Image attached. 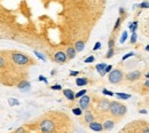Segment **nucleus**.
Masks as SVG:
<instances>
[{
  "label": "nucleus",
  "instance_id": "f257e3e1",
  "mask_svg": "<svg viewBox=\"0 0 149 133\" xmlns=\"http://www.w3.org/2000/svg\"><path fill=\"white\" fill-rule=\"evenodd\" d=\"M126 112H127V107L124 103H120L118 101H110L109 114L113 118L118 121L126 115Z\"/></svg>",
  "mask_w": 149,
  "mask_h": 133
},
{
  "label": "nucleus",
  "instance_id": "f03ea898",
  "mask_svg": "<svg viewBox=\"0 0 149 133\" xmlns=\"http://www.w3.org/2000/svg\"><path fill=\"white\" fill-rule=\"evenodd\" d=\"M122 132H142L148 133L149 132V123L147 121H134L127 124L126 128L122 129Z\"/></svg>",
  "mask_w": 149,
  "mask_h": 133
},
{
  "label": "nucleus",
  "instance_id": "7ed1b4c3",
  "mask_svg": "<svg viewBox=\"0 0 149 133\" xmlns=\"http://www.w3.org/2000/svg\"><path fill=\"white\" fill-rule=\"evenodd\" d=\"M12 61L19 66H28L31 63V59H30L28 55L23 54V53H19V52H13L12 55Z\"/></svg>",
  "mask_w": 149,
  "mask_h": 133
},
{
  "label": "nucleus",
  "instance_id": "20e7f679",
  "mask_svg": "<svg viewBox=\"0 0 149 133\" xmlns=\"http://www.w3.org/2000/svg\"><path fill=\"white\" fill-rule=\"evenodd\" d=\"M38 130L41 131V132H54L56 130L55 129V123L51 118L45 117L38 124Z\"/></svg>",
  "mask_w": 149,
  "mask_h": 133
},
{
  "label": "nucleus",
  "instance_id": "39448f33",
  "mask_svg": "<svg viewBox=\"0 0 149 133\" xmlns=\"http://www.w3.org/2000/svg\"><path fill=\"white\" fill-rule=\"evenodd\" d=\"M108 80L109 83L111 84H120L123 80H124V73L122 71V69H113L110 72H109V76H108Z\"/></svg>",
  "mask_w": 149,
  "mask_h": 133
},
{
  "label": "nucleus",
  "instance_id": "423d86ee",
  "mask_svg": "<svg viewBox=\"0 0 149 133\" xmlns=\"http://www.w3.org/2000/svg\"><path fill=\"white\" fill-rule=\"evenodd\" d=\"M141 76H142L141 71H139V70H132V71L127 72V73L124 76V79H125L126 82L134 83V82H138V80L141 78Z\"/></svg>",
  "mask_w": 149,
  "mask_h": 133
},
{
  "label": "nucleus",
  "instance_id": "0eeeda50",
  "mask_svg": "<svg viewBox=\"0 0 149 133\" xmlns=\"http://www.w3.org/2000/svg\"><path fill=\"white\" fill-rule=\"evenodd\" d=\"M109 106H110V101L108 99H100L96 103V110L101 114H106L107 111H109Z\"/></svg>",
  "mask_w": 149,
  "mask_h": 133
},
{
  "label": "nucleus",
  "instance_id": "6e6552de",
  "mask_svg": "<svg viewBox=\"0 0 149 133\" xmlns=\"http://www.w3.org/2000/svg\"><path fill=\"white\" fill-rule=\"evenodd\" d=\"M78 106H79L84 111L89 109V107H91V97L87 95V94H85V95H83L82 98H79Z\"/></svg>",
  "mask_w": 149,
  "mask_h": 133
},
{
  "label": "nucleus",
  "instance_id": "1a4fd4ad",
  "mask_svg": "<svg viewBox=\"0 0 149 133\" xmlns=\"http://www.w3.org/2000/svg\"><path fill=\"white\" fill-rule=\"evenodd\" d=\"M54 61L59 64H64L67 61H68V56L65 54V52H62V51H58L55 54H54Z\"/></svg>",
  "mask_w": 149,
  "mask_h": 133
},
{
  "label": "nucleus",
  "instance_id": "9d476101",
  "mask_svg": "<svg viewBox=\"0 0 149 133\" xmlns=\"http://www.w3.org/2000/svg\"><path fill=\"white\" fill-rule=\"evenodd\" d=\"M93 121H95V115H94V112H93L91 109L85 110V112L83 114V122L89 125V123L93 122Z\"/></svg>",
  "mask_w": 149,
  "mask_h": 133
},
{
  "label": "nucleus",
  "instance_id": "9b49d317",
  "mask_svg": "<svg viewBox=\"0 0 149 133\" xmlns=\"http://www.w3.org/2000/svg\"><path fill=\"white\" fill-rule=\"evenodd\" d=\"M89 129L92 131H95V132H101V131H103V124L101 122L93 121L89 124Z\"/></svg>",
  "mask_w": 149,
  "mask_h": 133
},
{
  "label": "nucleus",
  "instance_id": "f8f14e48",
  "mask_svg": "<svg viewBox=\"0 0 149 133\" xmlns=\"http://www.w3.org/2000/svg\"><path fill=\"white\" fill-rule=\"evenodd\" d=\"M102 124H103V131H110V130L114 129V126L116 124V121H115V118L114 119L107 118V119H104V122Z\"/></svg>",
  "mask_w": 149,
  "mask_h": 133
},
{
  "label": "nucleus",
  "instance_id": "ddd939ff",
  "mask_svg": "<svg viewBox=\"0 0 149 133\" xmlns=\"http://www.w3.org/2000/svg\"><path fill=\"white\" fill-rule=\"evenodd\" d=\"M17 88L20 91H22V92H27V91H29L30 88H31V84H30V82H28V80H22L21 83H19Z\"/></svg>",
  "mask_w": 149,
  "mask_h": 133
},
{
  "label": "nucleus",
  "instance_id": "4468645a",
  "mask_svg": "<svg viewBox=\"0 0 149 133\" xmlns=\"http://www.w3.org/2000/svg\"><path fill=\"white\" fill-rule=\"evenodd\" d=\"M76 53H77V51H76L75 47H71V46H70V47H68V48L65 49V54H67V56H68V60L75 59Z\"/></svg>",
  "mask_w": 149,
  "mask_h": 133
},
{
  "label": "nucleus",
  "instance_id": "2eb2a0df",
  "mask_svg": "<svg viewBox=\"0 0 149 133\" xmlns=\"http://www.w3.org/2000/svg\"><path fill=\"white\" fill-rule=\"evenodd\" d=\"M75 94H76V93H73V91H72V90H69V88L63 90V95L65 97V99H68L69 101H73V100L76 99Z\"/></svg>",
  "mask_w": 149,
  "mask_h": 133
},
{
  "label": "nucleus",
  "instance_id": "dca6fc26",
  "mask_svg": "<svg viewBox=\"0 0 149 133\" xmlns=\"http://www.w3.org/2000/svg\"><path fill=\"white\" fill-rule=\"evenodd\" d=\"M89 84V79L86 77H78L76 78V85L82 87V86H86Z\"/></svg>",
  "mask_w": 149,
  "mask_h": 133
},
{
  "label": "nucleus",
  "instance_id": "f3484780",
  "mask_svg": "<svg viewBox=\"0 0 149 133\" xmlns=\"http://www.w3.org/2000/svg\"><path fill=\"white\" fill-rule=\"evenodd\" d=\"M75 48H76L77 52H83L84 48H85V41H84V40H78V41H76Z\"/></svg>",
  "mask_w": 149,
  "mask_h": 133
},
{
  "label": "nucleus",
  "instance_id": "a211bd4d",
  "mask_svg": "<svg viewBox=\"0 0 149 133\" xmlns=\"http://www.w3.org/2000/svg\"><path fill=\"white\" fill-rule=\"evenodd\" d=\"M106 66H107V64H106V63H99V64H96V66H95L96 71H98V72L100 73V76H102V77L106 75V72H104Z\"/></svg>",
  "mask_w": 149,
  "mask_h": 133
},
{
  "label": "nucleus",
  "instance_id": "6ab92c4d",
  "mask_svg": "<svg viewBox=\"0 0 149 133\" xmlns=\"http://www.w3.org/2000/svg\"><path fill=\"white\" fill-rule=\"evenodd\" d=\"M115 95L118 98L119 100H128L131 99V94H128V93H115Z\"/></svg>",
  "mask_w": 149,
  "mask_h": 133
},
{
  "label": "nucleus",
  "instance_id": "aec40b11",
  "mask_svg": "<svg viewBox=\"0 0 149 133\" xmlns=\"http://www.w3.org/2000/svg\"><path fill=\"white\" fill-rule=\"evenodd\" d=\"M71 111H72V114H73V115H76V116H83V114H84V112H83L84 110H83L79 106H78V107H76V108H72V109H71Z\"/></svg>",
  "mask_w": 149,
  "mask_h": 133
},
{
  "label": "nucleus",
  "instance_id": "412c9836",
  "mask_svg": "<svg viewBox=\"0 0 149 133\" xmlns=\"http://www.w3.org/2000/svg\"><path fill=\"white\" fill-rule=\"evenodd\" d=\"M137 29H138V22L134 21V22H131L128 24V30L131 32H137Z\"/></svg>",
  "mask_w": 149,
  "mask_h": 133
},
{
  "label": "nucleus",
  "instance_id": "4be33fe9",
  "mask_svg": "<svg viewBox=\"0 0 149 133\" xmlns=\"http://www.w3.org/2000/svg\"><path fill=\"white\" fill-rule=\"evenodd\" d=\"M122 21H123V17L122 16H119L118 19L116 20V23H115V25H114V30H113V32L116 33V31L119 29V27H120V24H122Z\"/></svg>",
  "mask_w": 149,
  "mask_h": 133
},
{
  "label": "nucleus",
  "instance_id": "5701e85b",
  "mask_svg": "<svg viewBox=\"0 0 149 133\" xmlns=\"http://www.w3.org/2000/svg\"><path fill=\"white\" fill-rule=\"evenodd\" d=\"M127 38H128V32H127V31H123L120 38H119V43H120V44H124V43L127 40Z\"/></svg>",
  "mask_w": 149,
  "mask_h": 133
},
{
  "label": "nucleus",
  "instance_id": "b1692460",
  "mask_svg": "<svg viewBox=\"0 0 149 133\" xmlns=\"http://www.w3.org/2000/svg\"><path fill=\"white\" fill-rule=\"evenodd\" d=\"M8 103H9V106H12V107H14V106H20V101L17 99H14V98H9V99H8Z\"/></svg>",
  "mask_w": 149,
  "mask_h": 133
},
{
  "label": "nucleus",
  "instance_id": "393cba45",
  "mask_svg": "<svg viewBox=\"0 0 149 133\" xmlns=\"http://www.w3.org/2000/svg\"><path fill=\"white\" fill-rule=\"evenodd\" d=\"M115 45H116V41H115V37H110L109 41H108V47L109 48H115Z\"/></svg>",
  "mask_w": 149,
  "mask_h": 133
},
{
  "label": "nucleus",
  "instance_id": "a878e982",
  "mask_svg": "<svg viewBox=\"0 0 149 133\" xmlns=\"http://www.w3.org/2000/svg\"><path fill=\"white\" fill-rule=\"evenodd\" d=\"M114 55H115V48H109L106 54V59H111Z\"/></svg>",
  "mask_w": 149,
  "mask_h": 133
},
{
  "label": "nucleus",
  "instance_id": "bb28decb",
  "mask_svg": "<svg viewBox=\"0 0 149 133\" xmlns=\"http://www.w3.org/2000/svg\"><path fill=\"white\" fill-rule=\"evenodd\" d=\"M137 40H138V34H137V32H132V34H131V38H130V44H135L137 43Z\"/></svg>",
  "mask_w": 149,
  "mask_h": 133
},
{
  "label": "nucleus",
  "instance_id": "cd10ccee",
  "mask_svg": "<svg viewBox=\"0 0 149 133\" xmlns=\"http://www.w3.org/2000/svg\"><path fill=\"white\" fill-rule=\"evenodd\" d=\"M139 8L140 9H149V1H142L141 3H139Z\"/></svg>",
  "mask_w": 149,
  "mask_h": 133
},
{
  "label": "nucleus",
  "instance_id": "c85d7f7f",
  "mask_svg": "<svg viewBox=\"0 0 149 133\" xmlns=\"http://www.w3.org/2000/svg\"><path fill=\"white\" fill-rule=\"evenodd\" d=\"M85 94H87V91H86V90H80L79 92H77V93L75 94V97H76V99H79V98H82V97L85 95Z\"/></svg>",
  "mask_w": 149,
  "mask_h": 133
},
{
  "label": "nucleus",
  "instance_id": "c756f323",
  "mask_svg": "<svg viewBox=\"0 0 149 133\" xmlns=\"http://www.w3.org/2000/svg\"><path fill=\"white\" fill-rule=\"evenodd\" d=\"M33 53H34V55H36L38 59H40V60H43V61H46V58H45V55H44V54L39 53L38 51H33Z\"/></svg>",
  "mask_w": 149,
  "mask_h": 133
},
{
  "label": "nucleus",
  "instance_id": "7c9ffc66",
  "mask_svg": "<svg viewBox=\"0 0 149 133\" xmlns=\"http://www.w3.org/2000/svg\"><path fill=\"white\" fill-rule=\"evenodd\" d=\"M102 94H103V95H108V97H114V95H115L114 92L108 91L107 88H103V90H102Z\"/></svg>",
  "mask_w": 149,
  "mask_h": 133
},
{
  "label": "nucleus",
  "instance_id": "2f4dec72",
  "mask_svg": "<svg viewBox=\"0 0 149 133\" xmlns=\"http://www.w3.org/2000/svg\"><path fill=\"white\" fill-rule=\"evenodd\" d=\"M134 55H135L134 52H130V53L125 54V55L122 58V61H125V60H127V59H130V58H132V56H134Z\"/></svg>",
  "mask_w": 149,
  "mask_h": 133
},
{
  "label": "nucleus",
  "instance_id": "473e14b6",
  "mask_svg": "<svg viewBox=\"0 0 149 133\" xmlns=\"http://www.w3.org/2000/svg\"><path fill=\"white\" fill-rule=\"evenodd\" d=\"M94 60H95V58H94L93 55H91V56L86 58V59L84 60V62H85V63H92V62H94Z\"/></svg>",
  "mask_w": 149,
  "mask_h": 133
},
{
  "label": "nucleus",
  "instance_id": "72a5a7b5",
  "mask_svg": "<svg viewBox=\"0 0 149 133\" xmlns=\"http://www.w3.org/2000/svg\"><path fill=\"white\" fill-rule=\"evenodd\" d=\"M38 80H39V82H44L45 84H48V80H47V78H46L45 76H43V75H40V76L38 77Z\"/></svg>",
  "mask_w": 149,
  "mask_h": 133
},
{
  "label": "nucleus",
  "instance_id": "f704fd0d",
  "mask_svg": "<svg viewBox=\"0 0 149 133\" xmlns=\"http://www.w3.org/2000/svg\"><path fill=\"white\" fill-rule=\"evenodd\" d=\"M51 90H53V91H61V90H62V86L59 85V84H56V85L51 86Z\"/></svg>",
  "mask_w": 149,
  "mask_h": 133
},
{
  "label": "nucleus",
  "instance_id": "c9c22d12",
  "mask_svg": "<svg viewBox=\"0 0 149 133\" xmlns=\"http://www.w3.org/2000/svg\"><path fill=\"white\" fill-rule=\"evenodd\" d=\"M100 48H101V43H100V41H96L95 45L93 46V51H98V49H100Z\"/></svg>",
  "mask_w": 149,
  "mask_h": 133
},
{
  "label": "nucleus",
  "instance_id": "e433bc0d",
  "mask_svg": "<svg viewBox=\"0 0 149 133\" xmlns=\"http://www.w3.org/2000/svg\"><path fill=\"white\" fill-rule=\"evenodd\" d=\"M113 68H114V66H111V64H107L106 69H104V72H106V73H109V72L113 70Z\"/></svg>",
  "mask_w": 149,
  "mask_h": 133
},
{
  "label": "nucleus",
  "instance_id": "4c0bfd02",
  "mask_svg": "<svg viewBox=\"0 0 149 133\" xmlns=\"http://www.w3.org/2000/svg\"><path fill=\"white\" fill-rule=\"evenodd\" d=\"M119 15H120V16H122L123 19H124V16L126 17V14H125V9H124L123 7H120V8H119Z\"/></svg>",
  "mask_w": 149,
  "mask_h": 133
},
{
  "label": "nucleus",
  "instance_id": "58836bf2",
  "mask_svg": "<svg viewBox=\"0 0 149 133\" xmlns=\"http://www.w3.org/2000/svg\"><path fill=\"white\" fill-rule=\"evenodd\" d=\"M5 64H6L5 59H3L2 56H0V69H1V68H3V66H5Z\"/></svg>",
  "mask_w": 149,
  "mask_h": 133
},
{
  "label": "nucleus",
  "instance_id": "ea45409f",
  "mask_svg": "<svg viewBox=\"0 0 149 133\" xmlns=\"http://www.w3.org/2000/svg\"><path fill=\"white\" fill-rule=\"evenodd\" d=\"M79 75V71H70V76L71 77H77Z\"/></svg>",
  "mask_w": 149,
  "mask_h": 133
},
{
  "label": "nucleus",
  "instance_id": "a19ab883",
  "mask_svg": "<svg viewBox=\"0 0 149 133\" xmlns=\"http://www.w3.org/2000/svg\"><path fill=\"white\" fill-rule=\"evenodd\" d=\"M27 130L24 129V128H19V129H16L15 130V132H25Z\"/></svg>",
  "mask_w": 149,
  "mask_h": 133
},
{
  "label": "nucleus",
  "instance_id": "79ce46f5",
  "mask_svg": "<svg viewBox=\"0 0 149 133\" xmlns=\"http://www.w3.org/2000/svg\"><path fill=\"white\" fill-rule=\"evenodd\" d=\"M144 86H145V87H149V78L146 79V82L144 83Z\"/></svg>",
  "mask_w": 149,
  "mask_h": 133
},
{
  "label": "nucleus",
  "instance_id": "37998d69",
  "mask_svg": "<svg viewBox=\"0 0 149 133\" xmlns=\"http://www.w3.org/2000/svg\"><path fill=\"white\" fill-rule=\"evenodd\" d=\"M139 112H140V114L146 115V114H147V110H146V109H140V110H139Z\"/></svg>",
  "mask_w": 149,
  "mask_h": 133
},
{
  "label": "nucleus",
  "instance_id": "c03bdc74",
  "mask_svg": "<svg viewBox=\"0 0 149 133\" xmlns=\"http://www.w3.org/2000/svg\"><path fill=\"white\" fill-rule=\"evenodd\" d=\"M135 8H139V3H134L133 5V9H135Z\"/></svg>",
  "mask_w": 149,
  "mask_h": 133
},
{
  "label": "nucleus",
  "instance_id": "a18cd8bd",
  "mask_svg": "<svg viewBox=\"0 0 149 133\" xmlns=\"http://www.w3.org/2000/svg\"><path fill=\"white\" fill-rule=\"evenodd\" d=\"M145 78H146V79H147V78H149V71L145 73Z\"/></svg>",
  "mask_w": 149,
  "mask_h": 133
},
{
  "label": "nucleus",
  "instance_id": "49530a36",
  "mask_svg": "<svg viewBox=\"0 0 149 133\" xmlns=\"http://www.w3.org/2000/svg\"><path fill=\"white\" fill-rule=\"evenodd\" d=\"M145 51H147V52H149V45H147V46L145 47Z\"/></svg>",
  "mask_w": 149,
  "mask_h": 133
},
{
  "label": "nucleus",
  "instance_id": "de8ad7c7",
  "mask_svg": "<svg viewBox=\"0 0 149 133\" xmlns=\"http://www.w3.org/2000/svg\"><path fill=\"white\" fill-rule=\"evenodd\" d=\"M55 73H56V71H55V70H53V71L51 72V75H55Z\"/></svg>",
  "mask_w": 149,
  "mask_h": 133
}]
</instances>
